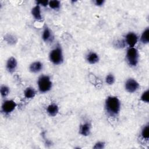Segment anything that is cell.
I'll return each instance as SVG.
<instances>
[{
	"instance_id": "ffe728a7",
	"label": "cell",
	"mask_w": 149,
	"mask_h": 149,
	"mask_svg": "<svg viewBox=\"0 0 149 149\" xmlns=\"http://www.w3.org/2000/svg\"><path fill=\"white\" fill-rule=\"evenodd\" d=\"M148 93H149V91L148 90H147L146 91H144L141 96L140 100L144 102H146V103H148L149 102V98H148Z\"/></svg>"
},
{
	"instance_id": "7c38bea8",
	"label": "cell",
	"mask_w": 149,
	"mask_h": 149,
	"mask_svg": "<svg viewBox=\"0 0 149 149\" xmlns=\"http://www.w3.org/2000/svg\"><path fill=\"white\" fill-rule=\"evenodd\" d=\"M86 59L89 63L95 64L98 62L99 56L96 53L94 52H90L87 54Z\"/></svg>"
},
{
	"instance_id": "44dd1931",
	"label": "cell",
	"mask_w": 149,
	"mask_h": 149,
	"mask_svg": "<svg viewBox=\"0 0 149 149\" xmlns=\"http://www.w3.org/2000/svg\"><path fill=\"white\" fill-rule=\"evenodd\" d=\"M105 81L108 84H109V85L113 84V83L115 82V77L112 74H108L105 78Z\"/></svg>"
},
{
	"instance_id": "d4e9b609",
	"label": "cell",
	"mask_w": 149,
	"mask_h": 149,
	"mask_svg": "<svg viewBox=\"0 0 149 149\" xmlns=\"http://www.w3.org/2000/svg\"><path fill=\"white\" fill-rule=\"evenodd\" d=\"M105 1L104 0H96L94 1V3L95 5L100 6H102L104 3Z\"/></svg>"
},
{
	"instance_id": "7a4b0ae2",
	"label": "cell",
	"mask_w": 149,
	"mask_h": 149,
	"mask_svg": "<svg viewBox=\"0 0 149 149\" xmlns=\"http://www.w3.org/2000/svg\"><path fill=\"white\" fill-rule=\"evenodd\" d=\"M50 61L55 65H60L63 62V57L60 45H56L49 53Z\"/></svg>"
},
{
	"instance_id": "52a82bcc",
	"label": "cell",
	"mask_w": 149,
	"mask_h": 149,
	"mask_svg": "<svg viewBox=\"0 0 149 149\" xmlns=\"http://www.w3.org/2000/svg\"><path fill=\"white\" fill-rule=\"evenodd\" d=\"M137 36L133 32H130L127 33L125 36V41L130 48L134 47V45L137 42Z\"/></svg>"
},
{
	"instance_id": "6da1fadb",
	"label": "cell",
	"mask_w": 149,
	"mask_h": 149,
	"mask_svg": "<svg viewBox=\"0 0 149 149\" xmlns=\"http://www.w3.org/2000/svg\"><path fill=\"white\" fill-rule=\"evenodd\" d=\"M105 107L108 115L115 117L119 114L120 109V101L116 97L109 96L105 100Z\"/></svg>"
},
{
	"instance_id": "4fadbf2b",
	"label": "cell",
	"mask_w": 149,
	"mask_h": 149,
	"mask_svg": "<svg viewBox=\"0 0 149 149\" xmlns=\"http://www.w3.org/2000/svg\"><path fill=\"white\" fill-rule=\"evenodd\" d=\"M31 14L34 18L37 20H41L42 19V16L41 14V9L39 5H36L31 9Z\"/></svg>"
},
{
	"instance_id": "e0dca14e",
	"label": "cell",
	"mask_w": 149,
	"mask_h": 149,
	"mask_svg": "<svg viewBox=\"0 0 149 149\" xmlns=\"http://www.w3.org/2000/svg\"><path fill=\"white\" fill-rule=\"evenodd\" d=\"M48 5L52 9H59V8L61 6V2L59 1L52 0V1H49Z\"/></svg>"
},
{
	"instance_id": "5bb4252c",
	"label": "cell",
	"mask_w": 149,
	"mask_h": 149,
	"mask_svg": "<svg viewBox=\"0 0 149 149\" xmlns=\"http://www.w3.org/2000/svg\"><path fill=\"white\" fill-rule=\"evenodd\" d=\"M42 40L45 42H48L51 40V38H53V36L52 34V32L51 31L50 29L46 26H45L43 32H42Z\"/></svg>"
},
{
	"instance_id": "603a6c76",
	"label": "cell",
	"mask_w": 149,
	"mask_h": 149,
	"mask_svg": "<svg viewBox=\"0 0 149 149\" xmlns=\"http://www.w3.org/2000/svg\"><path fill=\"white\" fill-rule=\"evenodd\" d=\"M105 147V143L102 141H98L96 143L93 147V148L94 149H102L104 148Z\"/></svg>"
},
{
	"instance_id": "2e32d148",
	"label": "cell",
	"mask_w": 149,
	"mask_h": 149,
	"mask_svg": "<svg viewBox=\"0 0 149 149\" xmlns=\"http://www.w3.org/2000/svg\"><path fill=\"white\" fill-rule=\"evenodd\" d=\"M24 95L27 98H33L36 95V91L32 87H27L24 91Z\"/></svg>"
},
{
	"instance_id": "cb8c5ba5",
	"label": "cell",
	"mask_w": 149,
	"mask_h": 149,
	"mask_svg": "<svg viewBox=\"0 0 149 149\" xmlns=\"http://www.w3.org/2000/svg\"><path fill=\"white\" fill-rule=\"evenodd\" d=\"M37 5H41L42 6H47V5H48L49 3V1H37Z\"/></svg>"
},
{
	"instance_id": "30bf717a",
	"label": "cell",
	"mask_w": 149,
	"mask_h": 149,
	"mask_svg": "<svg viewBox=\"0 0 149 149\" xmlns=\"http://www.w3.org/2000/svg\"><path fill=\"white\" fill-rule=\"evenodd\" d=\"M42 69V63L40 61L33 62L29 66V70L31 72L37 73L40 72Z\"/></svg>"
},
{
	"instance_id": "8fae6325",
	"label": "cell",
	"mask_w": 149,
	"mask_h": 149,
	"mask_svg": "<svg viewBox=\"0 0 149 149\" xmlns=\"http://www.w3.org/2000/svg\"><path fill=\"white\" fill-rule=\"evenodd\" d=\"M59 111V108L55 104H51L47 107V112L51 116H55L57 115Z\"/></svg>"
},
{
	"instance_id": "9c48e42d",
	"label": "cell",
	"mask_w": 149,
	"mask_h": 149,
	"mask_svg": "<svg viewBox=\"0 0 149 149\" xmlns=\"http://www.w3.org/2000/svg\"><path fill=\"white\" fill-rule=\"evenodd\" d=\"M90 130H91L90 123L88 122H86L80 125V129H79V132L80 134L84 136H87L90 134Z\"/></svg>"
},
{
	"instance_id": "5b68a950",
	"label": "cell",
	"mask_w": 149,
	"mask_h": 149,
	"mask_svg": "<svg viewBox=\"0 0 149 149\" xmlns=\"http://www.w3.org/2000/svg\"><path fill=\"white\" fill-rule=\"evenodd\" d=\"M125 89L130 93L136 92L139 88V83L133 79H129L125 83Z\"/></svg>"
},
{
	"instance_id": "d6986e66",
	"label": "cell",
	"mask_w": 149,
	"mask_h": 149,
	"mask_svg": "<svg viewBox=\"0 0 149 149\" xmlns=\"http://www.w3.org/2000/svg\"><path fill=\"white\" fill-rule=\"evenodd\" d=\"M0 92H1V96L2 97H5L9 93V87H8L6 86H2L1 87Z\"/></svg>"
},
{
	"instance_id": "3957f363",
	"label": "cell",
	"mask_w": 149,
	"mask_h": 149,
	"mask_svg": "<svg viewBox=\"0 0 149 149\" xmlns=\"http://www.w3.org/2000/svg\"><path fill=\"white\" fill-rule=\"evenodd\" d=\"M38 90L41 93H46L49 91L52 87V81L47 75H42L39 77L37 81Z\"/></svg>"
},
{
	"instance_id": "277c9868",
	"label": "cell",
	"mask_w": 149,
	"mask_h": 149,
	"mask_svg": "<svg viewBox=\"0 0 149 149\" xmlns=\"http://www.w3.org/2000/svg\"><path fill=\"white\" fill-rule=\"evenodd\" d=\"M126 59L130 66H136L139 61V52L136 48H129L126 52Z\"/></svg>"
},
{
	"instance_id": "7402d4cb",
	"label": "cell",
	"mask_w": 149,
	"mask_h": 149,
	"mask_svg": "<svg viewBox=\"0 0 149 149\" xmlns=\"http://www.w3.org/2000/svg\"><path fill=\"white\" fill-rule=\"evenodd\" d=\"M125 44H126V42H125V40H117L115 42L114 46L116 47V48H120L124 47L125 46Z\"/></svg>"
},
{
	"instance_id": "9a60e30c",
	"label": "cell",
	"mask_w": 149,
	"mask_h": 149,
	"mask_svg": "<svg viewBox=\"0 0 149 149\" xmlns=\"http://www.w3.org/2000/svg\"><path fill=\"white\" fill-rule=\"evenodd\" d=\"M140 40H141V42L144 44H146L148 43V42H149V29H148V27H147L146 29H145L143 31V32L141 36Z\"/></svg>"
},
{
	"instance_id": "ac0fdd59",
	"label": "cell",
	"mask_w": 149,
	"mask_h": 149,
	"mask_svg": "<svg viewBox=\"0 0 149 149\" xmlns=\"http://www.w3.org/2000/svg\"><path fill=\"white\" fill-rule=\"evenodd\" d=\"M141 136L143 139L148 140L149 138V126L148 125H146L143 127L141 130Z\"/></svg>"
},
{
	"instance_id": "8992f818",
	"label": "cell",
	"mask_w": 149,
	"mask_h": 149,
	"mask_svg": "<svg viewBox=\"0 0 149 149\" xmlns=\"http://www.w3.org/2000/svg\"><path fill=\"white\" fill-rule=\"evenodd\" d=\"M16 105L13 100H6L2 105V111L5 114H9L15 109Z\"/></svg>"
},
{
	"instance_id": "ba28073f",
	"label": "cell",
	"mask_w": 149,
	"mask_h": 149,
	"mask_svg": "<svg viewBox=\"0 0 149 149\" xmlns=\"http://www.w3.org/2000/svg\"><path fill=\"white\" fill-rule=\"evenodd\" d=\"M17 65V62L16 59L14 57H10L9 58L6 62V68L7 70L10 73H12L14 72L16 69Z\"/></svg>"
}]
</instances>
